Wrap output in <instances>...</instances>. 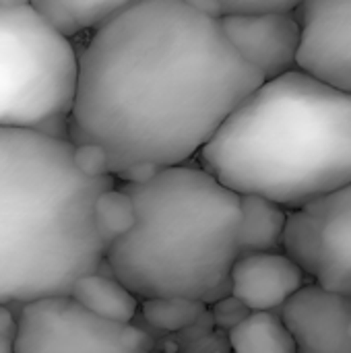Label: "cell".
Segmentation results:
<instances>
[{
	"mask_svg": "<svg viewBox=\"0 0 351 353\" xmlns=\"http://www.w3.org/2000/svg\"><path fill=\"white\" fill-rule=\"evenodd\" d=\"M93 219L99 230V234L112 244L116 238L128 234L134 228L137 221V207L128 190L122 186L103 190L93 207Z\"/></svg>",
	"mask_w": 351,
	"mask_h": 353,
	"instance_id": "17",
	"label": "cell"
},
{
	"mask_svg": "<svg viewBox=\"0 0 351 353\" xmlns=\"http://www.w3.org/2000/svg\"><path fill=\"white\" fill-rule=\"evenodd\" d=\"M283 250L312 281L351 296V182L290 211Z\"/></svg>",
	"mask_w": 351,
	"mask_h": 353,
	"instance_id": "7",
	"label": "cell"
},
{
	"mask_svg": "<svg viewBox=\"0 0 351 353\" xmlns=\"http://www.w3.org/2000/svg\"><path fill=\"white\" fill-rule=\"evenodd\" d=\"M161 168H157L155 163H151V161H141V163H134V165H130L118 180H122V182H149L157 172H159Z\"/></svg>",
	"mask_w": 351,
	"mask_h": 353,
	"instance_id": "22",
	"label": "cell"
},
{
	"mask_svg": "<svg viewBox=\"0 0 351 353\" xmlns=\"http://www.w3.org/2000/svg\"><path fill=\"white\" fill-rule=\"evenodd\" d=\"M17 323V353H145L155 347L147 331L103 319L70 294L25 302Z\"/></svg>",
	"mask_w": 351,
	"mask_h": 353,
	"instance_id": "6",
	"label": "cell"
},
{
	"mask_svg": "<svg viewBox=\"0 0 351 353\" xmlns=\"http://www.w3.org/2000/svg\"><path fill=\"white\" fill-rule=\"evenodd\" d=\"M139 0H31L64 35L72 37L93 31Z\"/></svg>",
	"mask_w": 351,
	"mask_h": 353,
	"instance_id": "14",
	"label": "cell"
},
{
	"mask_svg": "<svg viewBox=\"0 0 351 353\" xmlns=\"http://www.w3.org/2000/svg\"><path fill=\"white\" fill-rule=\"evenodd\" d=\"M31 0H0V6H21V4H29Z\"/></svg>",
	"mask_w": 351,
	"mask_h": 353,
	"instance_id": "24",
	"label": "cell"
},
{
	"mask_svg": "<svg viewBox=\"0 0 351 353\" xmlns=\"http://www.w3.org/2000/svg\"><path fill=\"white\" fill-rule=\"evenodd\" d=\"M74 143L37 128H0V304L68 296L106 265L93 207L116 176H87Z\"/></svg>",
	"mask_w": 351,
	"mask_h": 353,
	"instance_id": "2",
	"label": "cell"
},
{
	"mask_svg": "<svg viewBox=\"0 0 351 353\" xmlns=\"http://www.w3.org/2000/svg\"><path fill=\"white\" fill-rule=\"evenodd\" d=\"M17 329L19 323L12 316V312L0 304V353L14 352V343H17Z\"/></svg>",
	"mask_w": 351,
	"mask_h": 353,
	"instance_id": "21",
	"label": "cell"
},
{
	"mask_svg": "<svg viewBox=\"0 0 351 353\" xmlns=\"http://www.w3.org/2000/svg\"><path fill=\"white\" fill-rule=\"evenodd\" d=\"M197 161L238 194L304 207L351 182V91L302 66L265 79Z\"/></svg>",
	"mask_w": 351,
	"mask_h": 353,
	"instance_id": "3",
	"label": "cell"
},
{
	"mask_svg": "<svg viewBox=\"0 0 351 353\" xmlns=\"http://www.w3.org/2000/svg\"><path fill=\"white\" fill-rule=\"evenodd\" d=\"M209 314H211V323L221 329V331H232L236 325H240L248 314H250V308L240 300L236 298L234 294H228L215 302L209 304Z\"/></svg>",
	"mask_w": 351,
	"mask_h": 353,
	"instance_id": "18",
	"label": "cell"
},
{
	"mask_svg": "<svg viewBox=\"0 0 351 353\" xmlns=\"http://www.w3.org/2000/svg\"><path fill=\"white\" fill-rule=\"evenodd\" d=\"M240 254L283 250L290 209L261 194H240Z\"/></svg>",
	"mask_w": 351,
	"mask_h": 353,
	"instance_id": "12",
	"label": "cell"
},
{
	"mask_svg": "<svg viewBox=\"0 0 351 353\" xmlns=\"http://www.w3.org/2000/svg\"><path fill=\"white\" fill-rule=\"evenodd\" d=\"M79 56L31 2L0 6V128L52 132L68 124Z\"/></svg>",
	"mask_w": 351,
	"mask_h": 353,
	"instance_id": "5",
	"label": "cell"
},
{
	"mask_svg": "<svg viewBox=\"0 0 351 353\" xmlns=\"http://www.w3.org/2000/svg\"><path fill=\"white\" fill-rule=\"evenodd\" d=\"M298 66L351 91V0H304Z\"/></svg>",
	"mask_w": 351,
	"mask_h": 353,
	"instance_id": "10",
	"label": "cell"
},
{
	"mask_svg": "<svg viewBox=\"0 0 351 353\" xmlns=\"http://www.w3.org/2000/svg\"><path fill=\"white\" fill-rule=\"evenodd\" d=\"M298 352L351 353V296L319 281L304 283L281 308Z\"/></svg>",
	"mask_w": 351,
	"mask_h": 353,
	"instance_id": "9",
	"label": "cell"
},
{
	"mask_svg": "<svg viewBox=\"0 0 351 353\" xmlns=\"http://www.w3.org/2000/svg\"><path fill=\"white\" fill-rule=\"evenodd\" d=\"M306 271L285 252H246L232 269V294L250 310H279L304 283Z\"/></svg>",
	"mask_w": 351,
	"mask_h": 353,
	"instance_id": "11",
	"label": "cell"
},
{
	"mask_svg": "<svg viewBox=\"0 0 351 353\" xmlns=\"http://www.w3.org/2000/svg\"><path fill=\"white\" fill-rule=\"evenodd\" d=\"M230 347L240 353H296L298 345L277 310H250L228 333Z\"/></svg>",
	"mask_w": 351,
	"mask_h": 353,
	"instance_id": "15",
	"label": "cell"
},
{
	"mask_svg": "<svg viewBox=\"0 0 351 353\" xmlns=\"http://www.w3.org/2000/svg\"><path fill=\"white\" fill-rule=\"evenodd\" d=\"M223 12H257V10H298L304 0H219Z\"/></svg>",
	"mask_w": 351,
	"mask_h": 353,
	"instance_id": "20",
	"label": "cell"
},
{
	"mask_svg": "<svg viewBox=\"0 0 351 353\" xmlns=\"http://www.w3.org/2000/svg\"><path fill=\"white\" fill-rule=\"evenodd\" d=\"M72 159H74V165L87 176H108V174H112L110 155L99 143H77Z\"/></svg>",
	"mask_w": 351,
	"mask_h": 353,
	"instance_id": "19",
	"label": "cell"
},
{
	"mask_svg": "<svg viewBox=\"0 0 351 353\" xmlns=\"http://www.w3.org/2000/svg\"><path fill=\"white\" fill-rule=\"evenodd\" d=\"M70 296L95 314L116 323H132L141 310V298L130 288L116 275H101L99 271L79 277Z\"/></svg>",
	"mask_w": 351,
	"mask_h": 353,
	"instance_id": "13",
	"label": "cell"
},
{
	"mask_svg": "<svg viewBox=\"0 0 351 353\" xmlns=\"http://www.w3.org/2000/svg\"><path fill=\"white\" fill-rule=\"evenodd\" d=\"M219 21L234 48L265 79H275L298 66L302 46L298 10L228 12Z\"/></svg>",
	"mask_w": 351,
	"mask_h": 353,
	"instance_id": "8",
	"label": "cell"
},
{
	"mask_svg": "<svg viewBox=\"0 0 351 353\" xmlns=\"http://www.w3.org/2000/svg\"><path fill=\"white\" fill-rule=\"evenodd\" d=\"M184 2H188L192 8H197V10H201V12H205L209 17H215V19H221L225 14L219 0H184Z\"/></svg>",
	"mask_w": 351,
	"mask_h": 353,
	"instance_id": "23",
	"label": "cell"
},
{
	"mask_svg": "<svg viewBox=\"0 0 351 353\" xmlns=\"http://www.w3.org/2000/svg\"><path fill=\"white\" fill-rule=\"evenodd\" d=\"M143 321L161 333H180L197 327L207 314L209 304L184 296H157L141 302Z\"/></svg>",
	"mask_w": 351,
	"mask_h": 353,
	"instance_id": "16",
	"label": "cell"
},
{
	"mask_svg": "<svg viewBox=\"0 0 351 353\" xmlns=\"http://www.w3.org/2000/svg\"><path fill=\"white\" fill-rule=\"evenodd\" d=\"M263 81L219 19L184 0H139L79 54L68 139L99 143L116 180L141 161L188 163Z\"/></svg>",
	"mask_w": 351,
	"mask_h": 353,
	"instance_id": "1",
	"label": "cell"
},
{
	"mask_svg": "<svg viewBox=\"0 0 351 353\" xmlns=\"http://www.w3.org/2000/svg\"><path fill=\"white\" fill-rule=\"evenodd\" d=\"M122 188L134 201L137 221L108 248L112 275L141 300L184 296L211 304L232 294L242 228L238 192L190 161Z\"/></svg>",
	"mask_w": 351,
	"mask_h": 353,
	"instance_id": "4",
	"label": "cell"
}]
</instances>
